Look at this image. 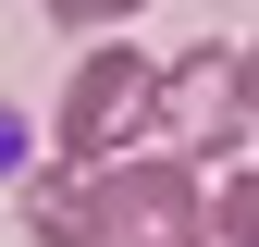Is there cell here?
I'll return each instance as SVG.
<instances>
[{"label": "cell", "mask_w": 259, "mask_h": 247, "mask_svg": "<svg viewBox=\"0 0 259 247\" xmlns=\"http://www.w3.org/2000/svg\"><path fill=\"white\" fill-rule=\"evenodd\" d=\"M235 111H247V136H259V37L235 50Z\"/></svg>", "instance_id": "6"}, {"label": "cell", "mask_w": 259, "mask_h": 247, "mask_svg": "<svg viewBox=\"0 0 259 247\" xmlns=\"http://www.w3.org/2000/svg\"><path fill=\"white\" fill-rule=\"evenodd\" d=\"M37 13L62 25V37H111V25H136L148 0H37Z\"/></svg>", "instance_id": "5"}, {"label": "cell", "mask_w": 259, "mask_h": 247, "mask_svg": "<svg viewBox=\"0 0 259 247\" xmlns=\"http://www.w3.org/2000/svg\"><path fill=\"white\" fill-rule=\"evenodd\" d=\"M25 223H37V247H210V185L173 148H123L99 173H74V161L37 173Z\"/></svg>", "instance_id": "1"}, {"label": "cell", "mask_w": 259, "mask_h": 247, "mask_svg": "<svg viewBox=\"0 0 259 247\" xmlns=\"http://www.w3.org/2000/svg\"><path fill=\"white\" fill-rule=\"evenodd\" d=\"M210 247H259V161L222 173V198H210Z\"/></svg>", "instance_id": "4"}, {"label": "cell", "mask_w": 259, "mask_h": 247, "mask_svg": "<svg viewBox=\"0 0 259 247\" xmlns=\"http://www.w3.org/2000/svg\"><path fill=\"white\" fill-rule=\"evenodd\" d=\"M148 74H160V62H148V50H111V37L74 62V87H62V111H50V136H62V161H74V173L148 148Z\"/></svg>", "instance_id": "2"}, {"label": "cell", "mask_w": 259, "mask_h": 247, "mask_svg": "<svg viewBox=\"0 0 259 247\" xmlns=\"http://www.w3.org/2000/svg\"><path fill=\"white\" fill-rule=\"evenodd\" d=\"M148 136L173 161H210V148H247V111H235V50H185L148 74Z\"/></svg>", "instance_id": "3"}]
</instances>
